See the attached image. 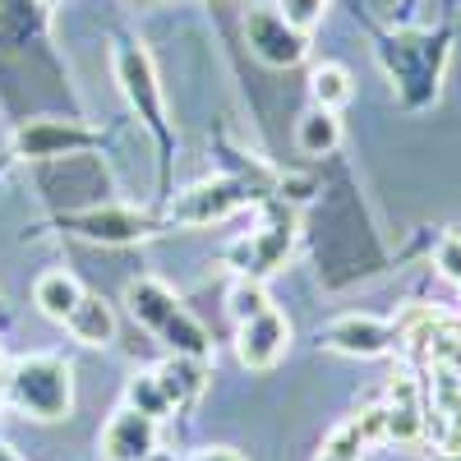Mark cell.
I'll return each mask as SVG.
<instances>
[{
	"label": "cell",
	"mask_w": 461,
	"mask_h": 461,
	"mask_svg": "<svg viewBox=\"0 0 461 461\" xmlns=\"http://www.w3.org/2000/svg\"><path fill=\"white\" fill-rule=\"evenodd\" d=\"M125 304H130V319L139 323V328H148L152 337H158L185 304H180V295L162 282V277H134L130 286H125Z\"/></svg>",
	"instance_id": "cell-13"
},
{
	"label": "cell",
	"mask_w": 461,
	"mask_h": 461,
	"mask_svg": "<svg viewBox=\"0 0 461 461\" xmlns=\"http://www.w3.org/2000/svg\"><path fill=\"white\" fill-rule=\"evenodd\" d=\"M291 245H295V226H291V217H277V221H267V226L249 230L245 240L230 245V249H226V263L236 267L240 277L263 282V277H273L277 267L286 263Z\"/></svg>",
	"instance_id": "cell-5"
},
{
	"label": "cell",
	"mask_w": 461,
	"mask_h": 461,
	"mask_svg": "<svg viewBox=\"0 0 461 461\" xmlns=\"http://www.w3.org/2000/svg\"><path fill=\"white\" fill-rule=\"evenodd\" d=\"M456 461H461V456H456Z\"/></svg>",
	"instance_id": "cell-31"
},
{
	"label": "cell",
	"mask_w": 461,
	"mask_h": 461,
	"mask_svg": "<svg viewBox=\"0 0 461 461\" xmlns=\"http://www.w3.org/2000/svg\"><path fill=\"white\" fill-rule=\"evenodd\" d=\"M125 406L139 411V415H148V420H158V425L171 415V402H167V393H162L158 374H134L130 388H125Z\"/></svg>",
	"instance_id": "cell-20"
},
{
	"label": "cell",
	"mask_w": 461,
	"mask_h": 461,
	"mask_svg": "<svg viewBox=\"0 0 461 461\" xmlns=\"http://www.w3.org/2000/svg\"><path fill=\"white\" fill-rule=\"evenodd\" d=\"M152 374H158V383H162V393H167L171 411H189V406L203 397V388H208V360L171 356V360H162Z\"/></svg>",
	"instance_id": "cell-15"
},
{
	"label": "cell",
	"mask_w": 461,
	"mask_h": 461,
	"mask_svg": "<svg viewBox=\"0 0 461 461\" xmlns=\"http://www.w3.org/2000/svg\"><path fill=\"white\" fill-rule=\"evenodd\" d=\"M356 425H360L365 443H383V406H365V411L356 415Z\"/></svg>",
	"instance_id": "cell-25"
},
{
	"label": "cell",
	"mask_w": 461,
	"mask_h": 461,
	"mask_svg": "<svg viewBox=\"0 0 461 461\" xmlns=\"http://www.w3.org/2000/svg\"><path fill=\"white\" fill-rule=\"evenodd\" d=\"M323 346L346 360H378L397 346V332L388 319H374V314H341L323 328Z\"/></svg>",
	"instance_id": "cell-8"
},
{
	"label": "cell",
	"mask_w": 461,
	"mask_h": 461,
	"mask_svg": "<svg viewBox=\"0 0 461 461\" xmlns=\"http://www.w3.org/2000/svg\"><path fill=\"white\" fill-rule=\"evenodd\" d=\"M383 406V443H397V447H411L425 438L429 429V415L420 406V383L415 374H397L388 383V397L378 402Z\"/></svg>",
	"instance_id": "cell-11"
},
{
	"label": "cell",
	"mask_w": 461,
	"mask_h": 461,
	"mask_svg": "<svg viewBox=\"0 0 461 461\" xmlns=\"http://www.w3.org/2000/svg\"><path fill=\"white\" fill-rule=\"evenodd\" d=\"M291 351V323L277 310H263L245 323H236V360L245 369H273Z\"/></svg>",
	"instance_id": "cell-10"
},
{
	"label": "cell",
	"mask_w": 461,
	"mask_h": 461,
	"mask_svg": "<svg viewBox=\"0 0 461 461\" xmlns=\"http://www.w3.org/2000/svg\"><path fill=\"white\" fill-rule=\"evenodd\" d=\"M69 337L79 341V346H93V351H102V346L115 341V314H111V304L93 291H84V300L74 304V314L65 319Z\"/></svg>",
	"instance_id": "cell-17"
},
{
	"label": "cell",
	"mask_w": 461,
	"mask_h": 461,
	"mask_svg": "<svg viewBox=\"0 0 461 461\" xmlns=\"http://www.w3.org/2000/svg\"><path fill=\"white\" fill-rule=\"evenodd\" d=\"M341 143V121L337 111H323V106H310L295 121V148L304 152V158H328V152H337Z\"/></svg>",
	"instance_id": "cell-18"
},
{
	"label": "cell",
	"mask_w": 461,
	"mask_h": 461,
	"mask_svg": "<svg viewBox=\"0 0 461 461\" xmlns=\"http://www.w3.org/2000/svg\"><path fill=\"white\" fill-rule=\"evenodd\" d=\"M79 300H84V286H79V277H74V273H65V267H51V273H42V277L32 282L37 314L51 319V323H65Z\"/></svg>",
	"instance_id": "cell-16"
},
{
	"label": "cell",
	"mask_w": 461,
	"mask_h": 461,
	"mask_svg": "<svg viewBox=\"0 0 461 461\" xmlns=\"http://www.w3.org/2000/svg\"><path fill=\"white\" fill-rule=\"evenodd\" d=\"M263 310H273V300H267L263 282H254V277H236V282H230V291H226V314H230V323H245V319H254V314H263Z\"/></svg>",
	"instance_id": "cell-21"
},
{
	"label": "cell",
	"mask_w": 461,
	"mask_h": 461,
	"mask_svg": "<svg viewBox=\"0 0 461 461\" xmlns=\"http://www.w3.org/2000/svg\"><path fill=\"white\" fill-rule=\"evenodd\" d=\"M365 447H369V443H365V434H360V425H356V415H351V420H341V425L328 429V438H323L319 452H328V456H346V461H360Z\"/></svg>",
	"instance_id": "cell-22"
},
{
	"label": "cell",
	"mask_w": 461,
	"mask_h": 461,
	"mask_svg": "<svg viewBox=\"0 0 461 461\" xmlns=\"http://www.w3.org/2000/svg\"><path fill=\"white\" fill-rule=\"evenodd\" d=\"M5 397L19 415L37 420V425H56L74 411V369L65 356L51 351L23 356L5 374Z\"/></svg>",
	"instance_id": "cell-2"
},
{
	"label": "cell",
	"mask_w": 461,
	"mask_h": 461,
	"mask_svg": "<svg viewBox=\"0 0 461 461\" xmlns=\"http://www.w3.org/2000/svg\"><path fill=\"white\" fill-rule=\"evenodd\" d=\"M452 47V32H393L378 42V60L388 69V79L397 84L402 106L420 111L438 97V79H443V60Z\"/></svg>",
	"instance_id": "cell-1"
},
{
	"label": "cell",
	"mask_w": 461,
	"mask_h": 461,
	"mask_svg": "<svg viewBox=\"0 0 461 461\" xmlns=\"http://www.w3.org/2000/svg\"><path fill=\"white\" fill-rule=\"evenodd\" d=\"M42 5H56V0H42Z\"/></svg>",
	"instance_id": "cell-30"
},
{
	"label": "cell",
	"mask_w": 461,
	"mask_h": 461,
	"mask_svg": "<svg viewBox=\"0 0 461 461\" xmlns=\"http://www.w3.org/2000/svg\"><path fill=\"white\" fill-rule=\"evenodd\" d=\"M263 5H277V0H249V10H263Z\"/></svg>",
	"instance_id": "cell-28"
},
{
	"label": "cell",
	"mask_w": 461,
	"mask_h": 461,
	"mask_svg": "<svg viewBox=\"0 0 461 461\" xmlns=\"http://www.w3.org/2000/svg\"><path fill=\"white\" fill-rule=\"evenodd\" d=\"M115 84H121L125 102L139 111V121L148 125V134L162 143V152H171V125H167V93L158 84L152 56L139 42H115Z\"/></svg>",
	"instance_id": "cell-3"
},
{
	"label": "cell",
	"mask_w": 461,
	"mask_h": 461,
	"mask_svg": "<svg viewBox=\"0 0 461 461\" xmlns=\"http://www.w3.org/2000/svg\"><path fill=\"white\" fill-rule=\"evenodd\" d=\"M314 461H346V456H328V452H319V456H314Z\"/></svg>",
	"instance_id": "cell-29"
},
{
	"label": "cell",
	"mask_w": 461,
	"mask_h": 461,
	"mask_svg": "<svg viewBox=\"0 0 461 461\" xmlns=\"http://www.w3.org/2000/svg\"><path fill=\"white\" fill-rule=\"evenodd\" d=\"M434 443L461 452V374L447 360L434 369Z\"/></svg>",
	"instance_id": "cell-14"
},
{
	"label": "cell",
	"mask_w": 461,
	"mask_h": 461,
	"mask_svg": "<svg viewBox=\"0 0 461 461\" xmlns=\"http://www.w3.org/2000/svg\"><path fill=\"white\" fill-rule=\"evenodd\" d=\"M245 42L263 65H273V69H291V65L304 60V51H310V37L295 32L273 5L245 14Z\"/></svg>",
	"instance_id": "cell-6"
},
{
	"label": "cell",
	"mask_w": 461,
	"mask_h": 461,
	"mask_svg": "<svg viewBox=\"0 0 461 461\" xmlns=\"http://www.w3.org/2000/svg\"><path fill=\"white\" fill-rule=\"evenodd\" d=\"M189 461H245V456H240L236 447H199Z\"/></svg>",
	"instance_id": "cell-26"
},
{
	"label": "cell",
	"mask_w": 461,
	"mask_h": 461,
	"mask_svg": "<svg viewBox=\"0 0 461 461\" xmlns=\"http://www.w3.org/2000/svg\"><path fill=\"white\" fill-rule=\"evenodd\" d=\"M295 32H304V37H310L319 23H323V14H328V0H277V5H273Z\"/></svg>",
	"instance_id": "cell-23"
},
{
	"label": "cell",
	"mask_w": 461,
	"mask_h": 461,
	"mask_svg": "<svg viewBox=\"0 0 461 461\" xmlns=\"http://www.w3.org/2000/svg\"><path fill=\"white\" fill-rule=\"evenodd\" d=\"M65 226L79 230L84 240H97V245H134V240L158 230V221H148L134 208H84V212H69Z\"/></svg>",
	"instance_id": "cell-12"
},
{
	"label": "cell",
	"mask_w": 461,
	"mask_h": 461,
	"mask_svg": "<svg viewBox=\"0 0 461 461\" xmlns=\"http://www.w3.org/2000/svg\"><path fill=\"white\" fill-rule=\"evenodd\" d=\"M310 97H314V106H323V111H341L346 102L356 97L351 69H346V65H337V60H323V65H314V69H310Z\"/></svg>",
	"instance_id": "cell-19"
},
{
	"label": "cell",
	"mask_w": 461,
	"mask_h": 461,
	"mask_svg": "<svg viewBox=\"0 0 461 461\" xmlns=\"http://www.w3.org/2000/svg\"><path fill=\"white\" fill-rule=\"evenodd\" d=\"M249 199H254L249 185L230 180V176H212V180L189 185L185 194H176L167 217H171L176 226H212V221H226L230 212H240Z\"/></svg>",
	"instance_id": "cell-4"
},
{
	"label": "cell",
	"mask_w": 461,
	"mask_h": 461,
	"mask_svg": "<svg viewBox=\"0 0 461 461\" xmlns=\"http://www.w3.org/2000/svg\"><path fill=\"white\" fill-rule=\"evenodd\" d=\"M434 267H438L452 286H461V236H447V240L434 249Z\"/></svg>",
	"instance_id": "cell-24"
},
{
	"label": "cell",
	"mask_w": 461,
	"mask_h": 461,
	"mask_svg": "<svg viewBox=\"0 0 461 461\" xmlns=\"http://www.w3.org/2000/svg\"><path fill=\"white\" fill-rule=\"evenodd\" d=\"M158 420H148L130 406H121L106 425H102V438H97V452L102 461H148V456H158Z\"/></svg>",
	"instance_id": "cell-9"
},
{
	"label": "cell",
	"mask_w": 461,
	"mask_h": 461,
	"mask_svg": "<svg viewBox=\"0 0 461 461\" xmlns=\"http://www.w3.org/2000/svg\"><path fill=\"white\" fill-rule=\"evenodd\" d=\"M97 143H102V134L74 125V121H28L14 134V158H23V162H56V158L88 152Z\"/></svg>",
	"instance_id": "cell-7"
},
{
	"label": "cell",
	"mask_w": 461,
	"mask_h": 461,
	"mask_svg": "<svg viewBox=\"0 0 461 461\" xmlns=\"http://www.w3.org/2000/svg\"><path fill=\"white\" fill-rule=\"evenodd\" d=\"M0 461H19V456H14V447H5V443H0Z\"/></svg>",
	"instance_id": "cell-27"
}]
</instances>
